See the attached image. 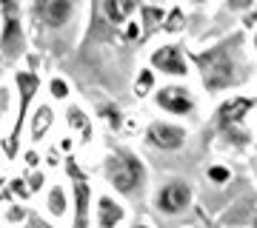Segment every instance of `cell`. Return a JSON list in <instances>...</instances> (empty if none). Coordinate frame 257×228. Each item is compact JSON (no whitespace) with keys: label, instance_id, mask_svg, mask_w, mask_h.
Here are the masks:
<instances>
[{"label":"cell","instance_id":"1","mask_svg":"<svg viewBox=\"0 0 257 228\" xmlns=\"http://www.w3.org/2000/svg\"><path fill=\"white\" fill-rule=\"evenodd\" d=\"M103 174L123 197H140L146 188V165L132 148H111L103 160Z\"/></svg>","mask_w":257,"mask_h":228},{"label":"cell","instance_id":"2","mask_svg":"<svg viewBox=\"0 0 257 228\" xmlns=\"http://www.w3.org/2000/svg\"><path fill=\"white\" fill-rule=\"evenodd\" d=\"M29 52V35L23 23V6L15 0H0V60L18 63Z\"/></svg>","mask_w":257,"mask_h":228},{"label":"cell","instance_id":"3","mask_svg":"<svg viewBox=\"0 0 257 228\" xmlns=\"http://www.w3.org/2000/svg\"><path fill=\"white\" fill-rule=\"evenodd\" d=\"M15 89H18V114H15V123H12V131L6 137V151L9 157L15 154V148L20 143V134L29 123V111H32V100L40 91V74L32 72V69H15Z\"/></svg>","mask_w":257,"mask_h":228},{"label":"cell","instance_id":"4","mask_svg":"<svg viewBox=\"0 0 257 228\" xmlns=\"http://www.w3.org/2000/svg\"><path fill=\"white\" fill-rule=\"evenodd\" d=\"M80 12V6L74 0H35L29 6V15L35 20L37 35H60L63 29L74 23V15Z\"/></svg>","mask_w":257,"mask_h":228},{"label":"cell","instance_id":"5","mask_svg":"<svg viewBox=\"0 0 257 228\" xmlns=\"http://www.w3.org/2000/svg\"><path fill=\"white\" fill-rule=\"evenodd\" d=\"M66 174L72 180V228H89V222H92V182L77 168L74 157L66 160Z\"/></svg>","mask_w":257,"mask_h":228},{"label":"cell","instance_id":"6","mask_svg":"<svg viewBox=\"0 0 257 228\" xmlns=\"http://www.w3.org/2000/svg\"><path fill=\"white\" fill-rule=\"evenodd\" d=\"M189 202H192V188L186 185L183 180H169L163 182L155 194V208L160 214H180V211L189 208Z\"/></svg>","mask_w":257,"mask_h":228},{"label":"cell","instance_id":"7","mask_svg":"<svg viewBox=\"0 0 257 228\" xmlns=\"http://www.w3.org/2000/svg\"><path fill=\"white\" fill-rule=\"evenodd\" d=\"M152 72H163L172 77H186L189 74V60H186L183 49L175 43H166L152 52Z\"/></svg>","mask_w":257,"mask_h":228},{"label":"cell","instance_id":"8","mask_svg":"<svg viewBox=\"0 0 257 228\" xmlns=\"http://www.w3.org/2000/svg\"><path fill=\"white\" fill-rule=\"evenodd\" d=\"M155 103H157V109H163L166 114L186 117V114L194 111V97L186 86H163V89H157Z\"/></svg>","mask_w":257,"mask_h":228},{"label":"cell","instance_id":"9","mask_svg":"<svg viewBox=\"0 0 257 228\" xmlns=\"http://www.w3.org/2000/svg\"><path fill=\"white\" fill-rule=\"evenodd\" d=\"M149 146L160 148V151H177L186 146V128L177 123H152L146 128Z\"/></svg>","mask_w":257,"mask_h":228},{"label":"cell","instance_id":"10","mask_svg":"<svg viewBox=\"0 0 257 228\" xmlns=\"http://www.w3.org/2000/svg\"><path fill=\"white\" fill-rule=\"evenodd\" d=\"M123 219H126V208L114 197L100 194L94 200V222H97V228H117Z\"/></svg>","mask_w":257,"mask_h":228},{"label":"cell","instance_id":"11","mask_svg":"<svg viewBox=\"0 0 257 228\" xmlns=\"http://www.w3.org/2000/svg\"><path fill=\"white\" fill-rule=\"evenodd\" d=\"M29 134H32V143H40L43 137L49 134V128L55 126V111L49 103H40L32 114H29Z\"/></svg>","mask_w":257,"mask_h":228},{"label":"cell","instance_id":"12","mask_svg":"<svg viewBox=\"0 0 257 228\" xmlns=\"http://www.w3.org/2000/svg\"><path fill=\"white\" fill-rule=\"evenodd\" d=\"M97 9L103 12L106 23L123 26V23L132 20V15L138 12V3H135V0H106V3H97Z\"/></svg>","mask_w":257,"mask_h":228},{"label":"cell","instance_id":"13","mask_svg":"<svg viewBox=\"0 0 257 228\" xmlns=\"http://www.w3.org/2000/svg\"><path fill=\"white\" fill-rule=\"evenodd\" d=\"M254 106V100H248V97H231V100H226L220 106V123L223 126H234V123H240V120L246 117V111Z\"/></svg>","mask_w":257,"mask_h":228},{"label":"cell","instance_id":"14","mask_svg":"<svg viewBox=\"0 0 257 228\" xmlns=\"http://www.w3.org/2000/svg\"><path fill=\"white\" fill-rule=\"evenodd\" d=\"M66 126L74 128V131L80 134V140H86V143L94 137V128H92L89 114H86L80 106H74V103H72V106H66Z\"/></svg>","mask_w":257,"mask_h":228},{"label":"cell","instance_id":"15","mask_svg":"<svg viewBox=\"0 0 257 228\" xmlns=\"http://www.w3.org/2000/svg\"><path fill=\"white\" fill-rule=\"evenodd\" d=\"M138 12L143 15V23H140V32H143V35H149L152 29H157L166 20L163 6H138Z\"/></svg>","mask_w":257,"mask_h":228},{"label":"cell","instance_id":"16","mask_svg":"<svg viewBox=\"0 0 257 228\" xmlns=\"http://www.w3.org/2000/svg\"><path fill=\"white\" fill-rule=\"evenodd\" d=\"M46 205H49V214L57 217V219L69 211V200H66L63 185H52V191H49V197H46Z\"/></svg>","mask_w":257,"mask_h":228},{"label":"cell","instance_id":"17","mask_svg":"<svg viewBox=\"0 0 257 228\" xmlns=\"http://www.w3.org/2000/svg\"><path fill=\"white\" fill-rule=\"evenodd\" d=\"M149 91H155V72L152 69H140L138 80H135V94L138 97H146Z\"/></svg>","mask_w":257,"mask_h":228},{"label":"cell","instance_id":"18","mask_svg":"<svg viewBox=\"0 0 257 228\" xmlns=\"http://www.w3.org/2000/svg\"><path fill=\"white\" fill-rule=\"evenodd\" d=\"M49 91H52V97H55V100H66V97H69V83H66L63 77H52Z\"/></svg>","mask_w":257,"mask_h":228},{"label":"cell","instance_id":"19","mask_svg":"<svg viewBox=\"0 0 257 228\" xmlns=\"http://www.w3.org/2000/svg\"><path fill=\"white\" fill-rule=\"evenodd\" d=\"M120 29H123V40H126V43H135V40H140V35H143L138 20H126Z\"/></svg>","mask_w":257,"mask_h":228},{"label":"cell","instance_id":"20","mask_svg":"<svg viewBox=\"0 0 257 228\" xmlns=\"http://www.w3.org/2000/svg\"><path fill=\"white\" fill-rule=\"evenodd\" d=\"M100 117L106 120V123H109V126H114L117 128L120 126V111H117V106H100Z\"/></svg>","mask_w":257,"mask_h":228},{"label":"cell","instance_id":"21","mask_svg":"<svg viewBox=\"0 0 257 228\" xmlns=\"http://www.w3.org/2000/svg\"><path fill=\"white\" fill-rule=\"evenodd\" d=\"M163 23H166V32H175V29H180V26H183V12H180V9H172V12H169V20H163Z\"/></svg>","mask_w":257,"mask_h":228},{"label":"cell","instance_id":"22","mask_svg":"<svg viewBox=\"0 0 257 228\" xmlns=\"http://www.w3.org/2000/svg\"><path fill=\"white\" fill-rule=\"evenodd\" d=\"M209 180L211 182H226L229 180V168H226V165H211L209 168Z\"/></svg>","mask_w":257,"mask_h":228},{"label":"cell","instance_id":"23","mask_svg":"<svg viewBox=\"0 0 257 228\" xmlns=\"http://www.w3.org/2000/svg\"><path fill=\"white\" fill-rule=\"evenodd\" d=\"M18 228H55V225H49L46 219H40L37 214H32V217H26V222L18 225Z\"/></svg>","mask_w":257,"mask_h":228},{"label":"cell","instance_id":"24","mask_svg":"<svg viewBox=\"0 0 257 228\" xmlns=\"http://www.w3.org/2000/svg\"><path fill=\"white\" fill-rule=\"evenodd\" d=\"M9 219L12 222H23V219H26V211L23 208H9Z\"/></svg>","mask_w":257,"mask_h":228},{"label":"cell","instance_id":"25","mask_svg":"<svg viewBox=\"0 0 257 228\" xmlns=\"http://www.w3.org/2000/svg\"><path fill=\"white\" fill-rule=\"evenodd\" d=\"M135 228H149V225H135Z\"/></svg>","mask_w":257,"mask_h":228},{"label":"cell","instance_id":"26","mask_svg":"<svg viewBox=\"0 0 257 228\" xmlns=\"http://www.w3.org/2000/svg\"><path fill=\"white\" fill-rule=\"evenodd\" d=\"M254 46H257V37H254Z\"/></svg>","mask_w":257,"mask_h":228},{"label":"cell","instance_id":"27","mask_svg":"<svg viewBox=\"0 0 257 228\" xmlns=\"http://www.w3.org/2000/svg\"><path fill=\"white\" fill-rule=\"evenodd\" d=\"M0 63H3V60H0Z\"/></svg>","mask_w":257,"mask_h":228}]
</instances>
